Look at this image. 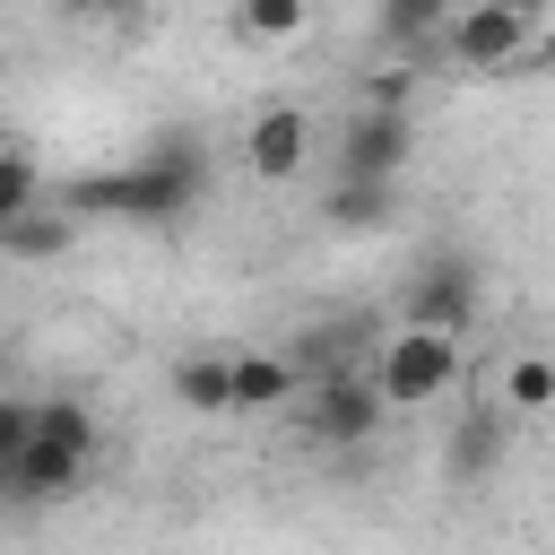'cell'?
Masks as SVG:
<instances>
[{"label": "cell", "instance_id": "cell-16", "mask_svg": "<svg viewBox=\"0 0 555 555\" xmlns=\"http://www.w3.org/2000/svg\"><path fill=\"white\" fill-rule=\"evenodd\" d=\"M35 208H43L35 156H26V147H0V225H17V217H35Z\"/></svg>", "mask_w": 555, "mask_h": 555}, {"label": "cell", "instance_id": "cell-12", "mask_svg": "<svg viewBox=\"0 0 555 555\" xmlns=\"http://www.w3.org/2000/svg\"><path fill=\"white\" fill-rule=\"evenodd\" d=\"M494 408H503V416H546V408H555V356H546V347H520V356L503 364Z\"/></svg>", "mask_w": 555, "mask_h": 555}, {"label": "cell", "instance_id": "cell-5", "mask_svg": "<svg viewBox=\"0 0 555 555\" xmlns=\"http://www.w3.org/2000/svg\"><path fill=\"white\" fill-rule=\"evenodd\" d=\"M529 43H538V9H520V0H477V9H451V26H442L451 69H512Z\"/></svg>", "mask_w": 555, "mask_h": 555}, {"label": "cell", "instance_id": "cell-6", "mask_svg": "<svg viewBox=\"0 0 555 555\" xmlns=\"http://www.w3.org/2000/svg\"><path fill=\"white\" fill-rule=\"evenodd\" d=\"M468 312H477V260H468V251H434V260H416V278H408V321H399V330L460 338Z\"/></svg>", "mask_w": 555, "mask_h": 555}, {"label": "cell", "instance_id": "cell-20", "mask_svg": "<svg viewBox=\"0 0 555 555\" xmlns=\"http://www.w3.org/2000/svg\"><path fill=\"white\" fill-rule=\"evenodd\" d=\"M0 503H9V486H0Z\"/></svg>", "mask_w": 555, "mask_h": 555}, {"label": "cell", "instance_id": "cell-10", "mask_svg": "<svg viewBox=\"0 0 555 555\" xmlns=\"http://www.w3.org/2000/svg\"><path fill=\"white\" fill-rule=\"evenodd\" d=\"M173 399L191 416H234V347H191L173 356Z\"/></svg>", "mask_w": 555, "mask_h": 555}, {"label": "cell", "instance_id": "cell-9", "mask_svg": "<svg viewBox=\"0 0 555 555\" xmlns=\"http://www.w3.org/2000/svg\"><path fill=\"white\" fill-rule=\"evenodd\" d=\"M295 356H278V347H234V416H278L286 399H295Z\"/></svg>", "mask_w": 555, "mask_h": 555}, {"label": "cell", "instance_id": "cell-17", "mask_svg": "<svg viewBox=\"0 0 555 555\" xmlns=\"http://www.w3.org/2000/svg\"><path fill=\"white\" fill-rule=\"evenodd\" d=\"M442 26H451L442 0H390L382 9V43H442Z\"/></svg>", "mask_w": 555, "mask_h": 555}, {"label": "cell", "instance_id": "cell-11", "mask_svg": "<svg viewBox=\"0 0 555 555\" xmlns=\"http://www.w3.org/2000/svg\"><path fill=\"white\" fill-rule=\"evenodd\" d=\"M503 408H468L460 425H451V451H442V468H451V486H486L494 468H503Z\"/></svg>", "mask_w": 555, "mask_h": 555}, {"label": "cell", "instance_id": "cell-4", "mask_svg": "<svg viewBox=\"0 0 555 555\" xmlns=\"http://www.w3.org/2000/svg\"><path fill=\"white\" fill-rule=\"evenodd\" d=\"M390 425V399H382V382L373 373H312V399H304V434L312 442H330V451H356V442H373Z\"/></svg>", "mask_w": 555, "mask_h": 555}, {"label": "cell", "instance_id": "cell-14", "mask_svg": "<svg viewBox=\"0 0 555 555\" xmlns=\"http://www.w3.org/2000/svg\"><path fill=\"white\" fill-rule=\"evenodd\" d=\"M69 243H78V217L69 208H35V217L0 225V260H61Z\"/></svg>", "mask_w": 555, "mask_h": 555}, {"label": "cell", "instance_id": "cell-13", "mask_svg": "<svg viewBox=\"0 0 555 555\" xmlns=\"http://www.w3.org/2000/svg\"><path fill=\"white\" fill-rule=\"evenodd\" d=\"M321 225H330V234H382V225H390V191H382V182H347V173H338V182H330V199H321Z\"/></svg>", "mask_w": 555, "mask_h": 555}, {"label": "cell", "instance_id": "cell-3", "mask_svg": "<svg viewBox=\"0 0 555 555\" xmlns=\"http://www.w3.org/2000/svg\"><path fill=\"white\" fill-rule=\"evenodd\" d=\"M416 165V113H399V104H356L347 121H338V173L347 182H399Z\"/></svg>", "mask_w": 555, "mask_h": 555}, {"label": "cell", "instance_id": "cell-15", "mask_svg": "<svg viewBox=\"0 0 555 555\" xmlns=\"http://www.w3.org/2000/svg\"><path fill=\"white\" fill-rule=\"evenodd\" d=\"M234 26H243L251 43H295V35L312 26V9H304V0H243Z\"/></svg>", "mask_w": 555, "mask_h": 555}, {"label": "cell", "instance_id": "cell-18", "mask_svg": "<svg viewBox=\"0 0 555 555\" xmlns=\"http://www.w3.org/2000/svg\"><path fill=\"white\" fill-rule=\"evenodd\" d=\"M35 434L43 442H69V451H95L104 434H95V408H78V399H35Z\"/></svg>", "mask_w": 555, "mask_h": 555}, {"label": "cell", "instance_id": "cell-2", "mask_svg": "<svg viewBox=\"0 0 555 555\" xmlns=\"http://www.w3.org/2000/svg\"><path fill=\"white\" fill-rule=\"evenodd\" d=\"M373 382H382L390 416L434 408V399H451V382H460V338H434V330H390V338H382V356H373Z\"/></svg>", "mask_w": 555, "mask_h": 555}, {"label": "cell", "instance_id": "cell-8", "mask_svg": "<svg viewBox=\"0 0 555 555\" xmlns=\"http://www.w3.org/2000/svg\"><path fill=\"white\" fill-rule=\"evenodd\" d=\"M87 468H95V451H69V442H26L17 451V468H9V503H61V494H78L87 486Z\"/></svg>", "mask_w": 555, "mask_h": 555}, {"label": "cell", "instance_id": "cell-1", "mask_svg": "<svg viewBox=\"0 0 555 555\" xmlns=\"http://www.w3.org/2000/svg\"><path fill=\"white\" fill-rule=\"evenodd\" d=\"M199 182H208V165H199V147L191 139H156L139 165H121V173H87V182H69V217H121V225H182L191 208H199Z\"/></svg>", "mask_w": 555, "mask_h": 555}, {"label": "cell", "instance_id": "cell-19", "mask_svg": "<svg viewBox=\"0 0 555 555\" xmlns=\"http://www.w3.org/2000/svg\"><path fill=\"white\" fill-rule=\"evenodd\" d=\"M26 442H35V399H0V486H9Z\"/></svg>", "mask_w": 555, "mask_h": 555}, {"label": "cell", "instance_id": "cell-7", "mask_svg": "<svg viewBox=\"0 0 555 555\" xmlns=\"http://www.w3.org/2000/svg\"><path fill=\"white\" fill-rule=\"evenodd\" d=\"M304 156H312V113H295V104H260V113L243 121V165H251L260 182H295Z\"/></svg>", "mask_w": 555, "mask_h": 555}]
</instances>
